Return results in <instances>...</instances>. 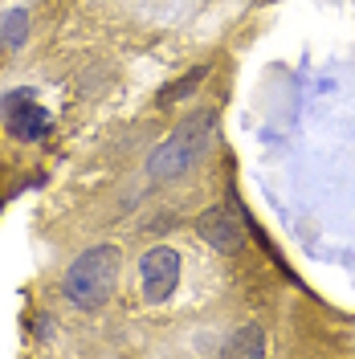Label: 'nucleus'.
<instances>
[{"instance_id":"3","label":"nucleus","mask_w":355,"mask_h":359,"mask_svg":"<svg viewBox=\"0 0 355 359\" xmlns=\"http://www.w3.org/2000/svg\"><path fill=\"white\" fill-rule=\"evenodd\" d=\"M0 118H4L8 135H17V139H41V135H49V127H53L49 111H41V107L33 102L29 90H8V94L0 98Z\"/></svg>"},{"instance_id":"6","label":"nucleus","mask_w":355,"mask_h":359,"mask_svg":"<svg viewBox=\"0 0 355 359\" xmlns=\"http://www.w3.org/2000/svg\"><path fill=\"white\" fill-rule=\"evenodd\" d=\"M225 355H229V359H257V355H266V331H262V327H241L237 335L225 343Z\"/></svg>"},{"instance_id":"1","label":"nucleus","mask_w":355,"mask_h":359,"mask_svg":"<svg viewBox=\"0 0 355 359\" xmlns=\"http://www.w3.org/2000/svg\"><path fill=\"white\" fill-rule=\"evenodd\" d=\"M119 269H123V253L114 245H94L74 257V266L62 278V290L78 311H98L114 298L119 286Z\"/></svg>"},{"instance_id":"2","label":"nucleus","mask_w":355,"mask_h":359,"mask_svg":"<svg viewBox=\"0 0 355 359\" xmlns=\"http://www.w3.org/2000/svg\"><path fill=\"white\" fill-rule=\"evenodd\" d=\"M213 139H217V114H213V111L188 114L176 131H172L156 147V151H152V159H147V172H152L156 180L184 176L192 163H200V159H204V151L213 147Z\"/></svg>"},{"instance_id":"5","label":"nucleus","mask_w":355,"mask_h":359,"mask_svg":"<svg viewBox=\"0 0 355 359\" xmlns=\"http://www.w3.org/2000/svg\"><path fill=\"white\" fill-rule=\"evenodd\" d=\"M196 233L217 249V253H241L245 237H249V233H245V221L233 212V208H225V204L208 208V212H200L196 217Z\"/></svg>"},{"instance_id":"8","label":"nucleus","mask_w":355,"mask_h":359,"mask_svg":"<svg viewBox=\"0 0 355 359\" xmlns=\"http://www.w3.org/2000/svg\"><path fill=\"white\" fill-rule=\"evenodd\" d=\"M200 78H204V69H192L188 78H180L176 86H168V90H163V94H159V102H176L180 94H188V90H196V86H200Z\"/></svg>"},{"instance_id":"4","label":"nucleus","mask_w":355,"mask_h":359,"mask_svg":"<svg viewBox=\"0 0 355 359\" xmlns=\"http://www.w3.org/2000/svg\"><path fill=\"white\" fill-rule=\"evenodd\" d=\"M139 278H143V298H152V302L172 298L180 286V253L168 245L147 249L139 262Z\"/></svg>"},{"instance_id":"7","label":"nucleus","mask_w":355,"mask_h":359,"mask_svg":"<svg viewBox=\"0 0 355 359\" xmlns=\"http://www.w3.org/2000/svg\"><path fill=\"white\" fill-rule=\"evenodd\" d=\"M0 37H4L8 49H21L25 37H29V13L25 8H8L4 21H0Z\"/></svg>"}]
</instances>
